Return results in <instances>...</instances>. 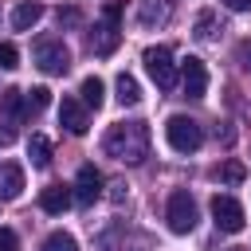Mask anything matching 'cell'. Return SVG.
<instances>
[{
	"instance_id": "1",
	"label": "cell",
	"mask_w": 251,
	"mask_h": 251,
	"mask_svg": "<svg viewBox=\"0 0 251 251\" xmlns=\"http://www.w3.org/2000/svg\"><path fill=\"white\" fill-rule=\"evenodd\" d=\"M102 153L122 165H141L149 157V126L145 122H118L102 137Z\"/></svg>"
},
{
	"instance_id": "2",
	"label": "cell",
	"mask_w": 251,
	"mask_h": 251,
	"mask_svg": "<svg viewBox=\"0 0 251 251\" xmlns=\"http://www.w3.org/2000/svg\"><path fill=\"white\" fill-rule=\"evenodd\" d=\"M165 141H169L173 153H196L204 145V126L188 114H173L165 122Z\"/></svg>"
},
{
	"instance_id": "3",
	"label": "cell",
	"mask_w": 251,
	"mask_h": 251,
	"mask_svg": "<svg viewBox=\"0 0 251 251\" xmlns=\"http://www.w3.org/2000/svg\"><path fill=\"white\" fill-rule=\"evenodd\" d=\"M118 43H122V4H106L102 20L90 31V51L94 55H114Z\"/></svg>"
},
{
	"instance_id": "4",
	"label": "cell",
	"mask_w": 251,
	"mask_h": 251,
	"mask_svg": "<svg viewBox=\"0 0 251 251\" xmlns=\"http://www.w3.org/2000/svg\"><path fill=\"white\" fill-rule=\"evenodd\" d=\"M165 220H169V231H173V235H188V231L196 227V220H200V208H196L192 192L176 188V192L169 196V204H165Z\"/></svg>"
},
{
	"instance_id": "5",
	"label": "cell",
	"mask_w": 251,
	"mask_h": 251,
	"mask_svg": "<svg viewBox=\"0 0 251 251\" xmlns=\"http://www.w3.org/2000/svg\"><path fill=\"white\" fill-rule=\"evenodd\" d=\"M141 63H145L149 78L157 82V90H173V86H176V63H173V47H165V43L145 47Z\"/></svg>"
},
{
	"instance_id": "6",
	"label": "cell",
	"mask_w": 251,
	"mask_h": 251,
	"mask_svg": "<svg viewBox=\"0 0 251 251\" xmlns=\"http://www.w3.org/2000/svg\"><path fill=\"white\" fill-rule=\"evenodd\" d=\"M35 63H39L43 75H67L71 71V51H67L63 39L43 35V39H35Z\"/></svg>"
},
{
	"instance_id": "7",
	"label": "cell",
	"mask_w": 251,
	"mask_h": 251,
	"mask_svg": "<svg viewBox=\"0 0 251 251\" xmlns=\"http://www.w3.org/2000/svg\"><path fill=\"white\" fill-rule=\"evenodd\" d=\"M212 220H216V227L220 231H227V235H235V231H243V204L235 200V196H212Z\"/></svg>"
},
{
	"instance_id": "8",
	"label": "cell",
	"mask_w": 251,
	"mask_h": 251,
	"mask_svg": "<svg viewBox=\"0 0 251 251\" xmlns=\"http://www.w3.org/2000/svg\"><path fill=\"white\" fill-rule=\"evenodd\" d=\"M180 82H184V94L188 98H204L208 94V67H204V59L188 55L180 63Z\"/></svg>"
},
{
	"instance_id": "9",
	"label": "cell",
	"mask_w": 251,
	"mask_h": 251,
	"mask_svg": "<svg viewBox=\"0 0 251 251\" xmlns=\"http://www.w3.org/2000/svg\"><path fill=\"white\" fill-rule=\"evenodd\" d=\"M102 184H106V180H102V173H98L94 165H82V169H78V176H75V192H71V196L86 208V204H94V200L102 196Z\"/></svg>"
},
{
	"instance_id": "10",
	"label": "cell",
	"mask_w": 251,
	"mask_h": 251,
	"mask_svg": "<svg viewBox=\"0 0 251 251\" xmlns=\"http://www.w3.org/2000/svg\"><path fill=\"white\" fill-rule=\"evenodd\" d=\"M59 126H63L67 133L82 137V133H86V126H90V118H86V106H82L78 98H63V102H59Z\"/></svg>"
},
{
	"instance_id": "11",
	"label": "cell",
	"mask_w": 251,
	"mask_h": 251,
	"mask_svg": "<svg viewBox=\"0 0 251 251\" xmlns=\"http://www.w3.org/2000/svg\"><path fill=\"white\" fill-rule=\"evenodd\" d=\"M173 8H176V0H137V20H141V27H161L173 20Z\"/></svg>"
},
{
	"instance_id": "12",
	"label": "cell",
	"mask_w": 251,
	"mask_h": 251,
	"mask_svg": "<svg viewBox=\"0 0 251 251\" xmlns=\"http://www.w3.org/2000/svg\"><path fill=\"white\" fill-rule=\"evenodd\" d=\"M71 188H63V184H47L43 192H39V208L47 212V216H63L67 208H71Z\"/></svg>"
},
{
	"instance_id": "13",
	"label": "cell",
	"mask_w": 251,
	"mask_h": 251,
	"mask_svg": "<svg viewBox=\"0 0 251 251\" xmlns=\"http://www.w3.org/2000/svg\"><path fill=\"white\" fill-rule=\"evenodd\" d=\"M24 192V169L20 165H0V200H16Z\"/></svg>"
},
{
	"instance_id": "14",
	"label": "cell",
	"mask_w": 251,
	"mask_h": 251,
	"mask_svg": "<svg viewBox=\"0 0 251 251\" xmlns=\"http://www.w3.org/2000/svg\"><path fill=\"white\" fill-rule=\"evenodd\" d=\"M39 20H43V4H39V0H24V4L12 12V27H16V31H27V27H35Z\"/></svg>"
},
{
	"instance_id": "15",
	"label": "cell",
	"mask_w": 251,
	"mask_h": 251,
	"mask_svg": "<svg viewBox=\"0 0 251 251\" xmlns=\"http://www.w3.org/2000/svg\"><path fill=\"white\" fill-rule=\"evenodd\" d=\"M78 94H82V106H86V110H98V106L106 102V82H102L98 75H86L82 86H78Z\"/></svg>"
},
{
	"instance_id": "16",
	"label": "cell",
	"mask_w": 251,
	"mask_h": 251,
	"mask_svg": "<svg viewBox=\"0 0 251 251\" xmlns=\"http://www.w3.org/2000/svg\"><path fill=\"white\" fill-rule=\"evenodd\" d=\"M114 90H118V102H122V106H137V102H141V86H137V78H133L129 71L118 75Z\"/></svg>"
},
{
	"instance_id": "17",
	"label": "cell",
	"mask_w": 251,
	"mask_h": 251,
	"mask_svg": "<svg viewBox=\"0 0 251 251\" xmlns=\"http://www.w3.org/2000/svg\"><path fill=\"white\" fill-rule=\"evenodd\" d=\"M27 157H31L35 169H47V165H51V141H47L43 133H31V141H27Z\"/></svg>"
},
{
	"instance_id": "18",
	"label": "cell",
	"mask_w": 251,
	"mask_h": 251,
	"mask_svg": "<svg viewBox=\"0 0 251 251\" xmlns=\"http://www.w3.org/2000/svg\"><path fill=\"white\" fill-rule=\"evenodd\" d=\"M0 106H4V114H12V118H27V102H24V90H16V86H8V90L0 94Z\"/></svg>"
},
{
	"instance_id": "19",
	"label": "cell",
	"mask_w": 251,
	"mask_h": 251,
	"mask_svg": "<svg viewBox=\"0 0 251 251\" xmlns=\"http://www.w3.org/2000/svg\"><path fill=\"white\" fill-rule=\"evenodd\" d=\"M39 251H78V243H75L71 231H51V235L39 243Z\"/></svg>"
},
{
	"instance_id": "20",
	"label": "cell",
	"mask_w": 251,
	"mask_h": 251,
	"mask_svg": "<svg viewBox=\"0 0 251 251\" xmlns=\"http://www.w3.org/2000/svg\"><path fill=\"white\" fill-rule=\"evenodd\" d=\"M24 102H27V118H31V114H39V110L51 102V90H47V86H31V90L24 94Z\"/></svg>"
},
{
	"instance_id": "21",
	"label": "cell",
	"mask_w": 251,
	"mask_h": 251,
	"mask_svg": "<svg viewBox=\"0 0 251 251\" xmlns=\"http://www.w3.org/2000/svg\"><path fill=\"white\" fill-rule=\"evenodd\" d=\"M216 176H220V180H224V184H239V180H243V176H247V169H243V165H239V161H224V165H220V169H216Z\"/></svg>"
},
{
	"instance_id": "22",
	"label": "cell",
	"mask_w": 251,
	"mask_h": 251,
	"mask_svg": "<svg viewBox=\"0 0 251 251\" xmlns=\"http://www.w3.org/2000/svg\"><path fill=\"white\" fill-rule=\"evenodd\" d=\"M20 67V51L16 43H0V71H16Z\"/></svg>"
},
{
	"instance_id": "23",
	"label": "cell",
	"mask_w": 251,
	"mask_h": 251,
	"mask_svg": "<svg viewBox=\"0 0 251 251\" xmlns=\"http://www.w3.org/2000/svg\"><path fill=\"white\" fill-rule=\"evenodd\" d=\"M212 27H216V16L204 12V16L196 20V39H212Z\"/></svg>"
},
{
	"instance_id": "24",
	"label": "cell",
	"mask_w": 251,
	"mask_h": 251,
	"mask_svg": "<svg viewBox=\"0 0 251 251\" xmlns=\"http://www.w3.org/2000/svg\"><path fill=\"white\" fill-rule=\"evenodd\" d=\"M0 251H20V239L12 227H0Z\"/></svg>"
},
{
	"instance_id": "25",
	"label": "cell",
	"mask_w": 251,
	"mask_h": 251,
	"mask_svg": "<svg viewBox=\"0 0 251 251\" xmlns=\"http://www.w3.org/2000/svg\"><path fill=\"white\" fill-rule=\"evenodd\" d=\"M78 20H82V16H78V8H59V24H63V27H75Z\"/></svg>"
},
{
	"instance_id": "26",
	"label": "cell",
	"mask_w": 251,
	"mask_h": 251,
	"mask_svg": "<svg viewBox=\"0 0 251 251\" xmlns=\"http://www.w3.org/2000/svg\"><path fill=\"white\" fill-rule=\"evenodd\" d=\"M16 141V126H8V122H0V149H8Z\"/></svg>"
},
{
	"instance_id": "27",
	"label": "cell",
	"mask_w": 251,
	"mask_h": 251,
	"mask_svg": "<svg viewBox=\"0 0 251 251\" xmlns=\"http://www.w3.org/2000/svg\"><path fill=\"white\" fill-rule=\"evenodd\" d=\"M110 188H114V192H110V200H114V204H122V200H126V184L118 180V184H110Z\"/></svg>"
},
{
	"instance_id": "28",
	"label": "cell",
	"mask_w": 251,
	"mask_h": 251,
	"mask_svg": "<svg viewBox=\"0 0 251 251\" xmlns=\"http://www.w3.org/2000/svg\"><path fill=\"white\" fill-rule=\"evenodd\" d=\"M224 8H231V12H247L251 0H224Z\"/></svg>"
},
{
	"instance_id": "29",
	"label": "cell",
	"mask_w": 251,
	"mask_h": 251,
	"mask_svg": "<svg viewBox=\"0 0 251 251\" xmlns=\"http://www.w3.org/2000/svg\"><path fill=\"white\" fill-rule=\"evenodd\" d=\"M239 55H243V59H247V67H251V39H247V43L239 47Z\"/></svg>"
},
{
	"instance_id": "30",
	"label": "cell",
	"mask_w": 251,
	"mask_h": 251,
	"mask_svg": "<svg viewBox=\"0 0 251 251\" xmlns=\"http://www.w3.org/2000/svg\"><path fill=\"white\" fill-rule=\"evenodd\" d=\"M235 251H239V247H235Z\"/></svg>"
}]
</instances>
